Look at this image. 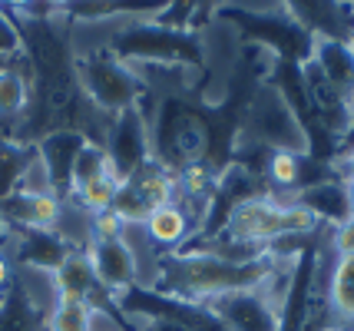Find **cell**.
Returning a JSON list of instances; mask_svg holds the SVG:
<instances>
[{
    "mask_svg": "<svg viewBox=\"0 0 354 331\" xmlns=\"http://www.w3.org/2000/svg\"><path fill=\"white\" fill-rule=\"evenodd\" d=\"M275 262L278 258H272V255L252 258V262H232V258H222V255L205 252V249H179V252L156 255L142 288L166 295V299L202 305V301L225 295V292L262 288Z\"/></svg>",
    "mask_w": 354,
    "mask_h": 331,
    "instance_id": "obj_1",
    "label": "cell"
},
{
    "mask_svg": "<svg viewBox=\"0 0 354 331\" xmlns=\"http://www.w3.org/2000/svg\"><path fill=\"white\" fill-rule=\"evenodd\" d=\"M100 44L133 70L162 66V70L199 73L205 66V50H202L199 33L172 30V27H162L156 20H120V27Z\"/></svg>",
    "mask_w": 354,
    "mask_h": 331,
    "instance_id": "obj_2",
    "label": "cell"
},
{
    "mask_svg": "<svg viewBox=\"0 0 354 331\" xmlns=\"http://www.w3.org/2000/svg\"><path fill=\"white\" fill-rule=\"evenodd\" d=\"M77 73L83 93L93 103V110L103 113L106 120L142 106V100L153 93V86L139 77L129 64L116 60L103 44L77 50Z\"/></svg>",
    "mask_w": 354,
    "mask_h": 331,
    "instance_id": "obj_3",
    "label": "cell"
},
{
    "mask_svg": "<svg viewBox=\"0 0 354 331\" xmlns=\"http://www.w3.org/2000/svg\"><path fill=\"white\" fill-rule=\"evenodd\" d=\"M216 17L218 20H229L232 27L242 30L245 47H262V50H268L275 60L298 64V66H305L311 60L315 40L288 17L285 3L262 7V10H259L255 3H225V7L216 10Z\"/></svg>",
    "mask_w": 354,
    "mask_h": 331,
    "instance_id": "obj_4",
    "label": "cell"
},
{
    "mask_svg": "<svg viewBox=\"0 0 354 331\" xmlns=\"http://www.w3.org/2000/svg\"><path fill=\"white\" fill-rule=\"evenodd\" d=\"M239 140L259 142V146L272 149V153H278V149L281 153H308V136H305L298 116L285 103V96L275 90L272 79H265L262 86L255 90V96L248 100Z\"/></svg>",
    "mask_w": 354,
    "mask_h": 331,
    "instance_id": "obj_5",
    "label": "cell"
},
{
    "mask_svg": "<svg viewBox=\"0 0 354 331\" xmlns=\"http://www.w3.org/2000/svg\"><path fill=\"white\" fill-rule=\"evenodd\" d=\"M53 282L44 272H17L10 292L0 299V331H46L53 308Z\"/></svg>",
    "mask_w": 354,
    "mask_h": 331,
    "instance_id": "obj_6",
    "label": "cell"
},
{
    "mask_svg": "<svg viewBox=\"0 0 354 331\" xmlns=\"http://www.w3.org/2000/svg\"><path fill=\"white\" fill-rule=\"evenodd\" d=\"M103 153H106V162L113 176L126 182L133 173H139L149 159H153V142H149V120H146V110L136 106V110H126L120 116L109 120L106 140H103Z\"/></svg>",
    "mask_w": 354,
    "mask_h": 331,
    "instance_id": "obj_7",
    "label": "cell"
},
{
    "mask_svg": "<svg viewBox=\"0 0 354 331\" xmlns=\"http://www.w3.org/2000/svg\"><path fill=\"white\" fill-rule=\"evenodd\" d=\"M176 199V176H169L159 162H146L139 173H133L126 182H120L113 209L123 216L126 225H142L159 205Z\"/></svg>",
    "mask_w": 354,
    "mask_h": 331,
    "instance_id": "obj_8",
    "label": "cell"
},
{
    "mask_svg": "<svg viewBox=\"0 0 354 331\" xmlns=\"http://www.w3.org/2000/svg\"><path fill=\"white\" fill-rule=\"evenodd\" d=\"M202 308L222 325V331H278V305L262 288L225 292L202 301Z\"/></svg>",
    "mask_w": 354,
    "mask_h": 331,
    "instance_id": "obj_9",
    "label": "cell"
},
{
    "mask_svg": "<svg viewBox=\"0 0 354 331\" xmlns=\"http://www.w3.org/2000/svg\"><path fill=\"white\" fill-rule=\"evenodd\" d=\"M3 252L10 255L14 268L53 275L66 262V255L77 252V249L53 229H17V232H7V249Z\"/></svg>",
    "mask_w": 354,
    "mask_h": 331,
    "instance_id": "obj_10",
    "label": "cell"
},
{
    "mask_svg": "<svg viewBox=\"0 0 354 331\" xmlns=\"http://www.w3.org/2000/svg\"><path fill=\"white\" fill-rule=\"evenodd\" d=\"M86 255H90L93 272H96V282L103 285L113 299H123L126 292L142 285L139 255L126 238H120V242H90Z\"/></svg>",
    "mask_w": 354,
    "mask_h": 331,
    "instance_id": "obj_11",
    "label": "cell"
},
{
    "mask_svg": "<svg viewBox=\"0 0 354 331\" xmlns=\"http://www.w3.org/2000/svg\"><path fill=\"white\" fill-rule=\"evenodd\" d=\"M66 202L53 192H24L14 189L7 199H0V222L7 232L17 229H60Z\"/></svg>",
    "mask_w": 354,
    "mask_h": 331,
    "instance_id": "obj_12",
    "label": "cell"
},
{
    "mask_svg": "<svg viewBox=\"0 0 354 331\" xmlns=\"http://www.w3.org/2000/svg\"><path fill=\"white\" fill-rule=\"evenodd\" d=\"M285 10L311 40H341L348 44L354 33V3L331 0H292Z\"/></svg>",
    "mask_w": 354,
    "mask_h": 331,
    "instance_id": "obj_13",
    "label": "cell"
},
{
    "mask_svg": "<svg viewBox=\"0 0 354 331\" xmlns=\"http://www.w3.org/2000/svg\"><path fill=\"white\" fill-rule=\"evenodd\" d=\"M86 136L80 133H70V129H60V133H50L37 142V156H40V166L46 169V179H50V189L60 196L63 202L70 199V189H73V162H77L80 149L86 146Z\"/></svg>",
    "mask_w": 354,
    "mask_h": 331,
    "instance_id": "obj_14",
    "label": "cell"
},
{
    "mask_svg": "<svg viewBox=\"0 0 354 331\" xmlns=\"http://www.w3.org/2000/svg\"><path fill=\"white\" fill-rule=\"evenodd\" d=\"M288 202L301 205L305 212H311V216L322 222V225H328V229H335V225H341V222L348 219V186H344L341 176L324 179V182L311 186V189L295 192Z\"/></svg>",
    "mask_w": 354,
    "mask_h": 331,
    "instance_id": "obj_15",
    "label": "cell"
},
{
    "mask_svg": "<svg viewBox=\"0 0 354 331\" xmlns=\"http://www.w3.org/2000/svg\"><path fill=\"white\" fill-rule=\"evenodd\" d=\"M311 64L338 93H344L354 103V53L341 40H315Z\"/></svg>",
    "mask_w": 354,
    "mask_h": 331,
    "instance_id": "obj_16",
    "label": "cell"
},
{
    "mask_svg": "<svg viewBox=\"0 0 354 331\" xmlns=\"http://www.w3.org/2000/svg\"><path fill=\"white\" fill-rule=\"evenodd\" d=\"M30 103V79L17 64H0V133H10Z\"/></svg>",
    "mask_w": 354,
    "mask_h": 331,
    "instance_id": "obj_17",
    "label": "cell"
},
{
    "mask_svg": "<svg viewBox=\"0 0 354 331\" xmlns=\"http://www.w3.org/2000/svg\"><path fill=\"white\" fill-rule=\"evenodd\" d=\"M324 305L341 328H354V255L348 258H335L331 275H328V292H324Z\"/></svg>",
    "mask_w": 354,
    "mask_h": 331,
    "instance_id": "obj_18",
    "label": "cell"
},
{
    "mask_svg": "<svg viewBox=\"0 0 354 331\" xmlns=\"http://www.w3.org/2000/svg\"><path fill=\"white\" fill-rule=\"evenodd\" d=\"M33 162H37L33 142H17L10 136H0V199H7L24 182Z\"/></svg>",
    "mask_w": 354,
    "mask_h": 331,
    "instance_id": "obj_19",
    "label": "cell"
},
{
    "mask_svg": "<svg viewBox=\"0 0 354 331\" xmlns=\"http://www.w3.org/2000/svg\"><path fill=\"white\" fill-rule=\"evenodd\" d=\"M100 315L90 301L80 299H57L50 315H46V331H100Z\"/></svg>",
    "mask_w": 354,
    "mask_h": 331,
    "instance_id": "obj_20",
    "label": "cell"
},
{
    "mask_svg": "<svg viewBox=\"0 0 354 331\" xmlns=\"http://www.w3.org/2000/svg\"><path fill=\"white\" fill-rule=\"evenodd\" d=\"M116 192H120V179L113 173H103V176H96V179H90V182L77 186V189L70 192V202L77 205L80 212L96 216V212H103V209H113Z\"/></svg>",
    "mask_w": 354,
    "mask_h": 331,
    "instance_id": "obj_21",
    "label": "cell"
},
{
    "mask_svg": "<svg viewBox=\"0 0 354 331\" xmlns=\"http://www.w3.org/2000/svg\"><path fill=\"white\" fill-rule=\"evenodd\" d=\"M103 173H113L106 162V153H103V146H96V142H86L83 149H80L77 162H73V189L77 186H83V182H90V179H96V176ZM70 189V192H73ZM70 202V199H66Z\"/></svg>",
    "mask_w": 354,
    "mask_h": 331,
    "instance_id": "obj_22",
    "label": "cell"
},
{
    "mask_svg": "<svg viewBox=\"0 0 354 331\" xmlns=\"http://www.w3.org/2000/svg\"><path fill=\"white\" fill-rule=\"evenodd\" d=\"M86 232H90V242H120L126 238L129 225L116 209H103L96 216H86Z\"/></svg>",
    "mask_w": 354,
    "mask_h": 331,
    "instance_id": "obj_23",
    "label": "cell"
},
{
    "mask_svg": "<svg viewBox=\"0 0 354 331\" xmlns=\"http://www.w3.org/2000/svg\"><path fill=\"white\" fill-rule=\"evenodd\" d=\"M17 60H24V37H20L14 17L0 3V64H17Z\"/></svg>",
    "mask_w": 354,
    "mask_h": 331,
    "instance_id": "obj_24",
    "label": "cell"
},
{
    "mask_svg": "<svg viewBox=\"0 0 354 331\" xmlns=\"http://www.w3.org/2000/svg\"><path fill=\"white\" fill-rule=\"evenodd\" d=\"M328 245H331L335 258H348V255H354V219H344L341 225L328 229Z\"/></svg>",
    "mask_w": 354,
    "mask_h": 331,
    "instance_id": "obj_25",
    "label": "cell"
},
{
    "mask_svg": "<svg viewBox=\"0 0 354 331\" xmlns=\"http://www.w3.org/2000/svg\"><path fill=\"white\" fill-rule=\"evenodd\" d=\"M133 331H192L183 321H169V318H133Z\"/></svg>",
    "mask_w": 354,
    "mask_h": 331,
    "instance_id": "obj_26",
    "label": "cell"
},
{
    "mask_svg": "<svg viewBox=\"0 0 354 331\" xmlns=\"http://www.w3.org/2000/svg\"><path fill=\"white\" fill-rule=\"evenodd\" d=\"M14 278H17V268H14V262H10V255L0 249V299L10 292V285H14Z\"/></svg>",
    "mask_w": 354,
    "mask_h": 331,
    "instance_id": "obj_27",
    "label": "cell"
},
{
    "mask_svg": "<svg viewBox=\"0 0 354 331\" xmlns=\"http://www.w3.org/2000/svg\"><path fill=\"white\" fill-rule=\"evenodd\" d=\"M335 169H338V176L348 182V179H354V146H348L344 153H341V162H335Z\"/></svg>",
    "mask_w": 354,
    "mask_h": 331,
    "instance_id": "obj_28",
    "label": "cell"
},
{
    "mask_svg": "<svg viewBox=\"0 0 354 331\" xmlns=\"http://www.w3.org/2000/svg\"><path fill=\"white\" fill-rule=\"evenodd\" d=\"M344 186H348V219H354V179H348Z\"/></svg>",
    "mask_w": 354,
    "mask_h": 331,
    "instance_id": "obj_29",
    "label": "cell"
},
{
    "mask_svg": "<svg viewBox=\"0 0 354 331\" xmlns=\"http://www.w3.org/2000/svg\"><path fill=\"white\" fill-rule=\"evenodd\" d=\"M0 249H7V229H3V222H0Z\"/></svg>",
    "mask_w": 354,
    "mask_h": 331,
    "instance_id": "obj_30",
    "label": "cell"
},
{
    "mask_svg": "<svg viewBox=\"0 0 354 331\" xmlns=\"http://www.w3.org/2000/svg\"><path fill=\"white\" fill-rule=\"evenodd\" d=\"M348 47H351V53H354V33H351V40H348Z\"/></svg>",
    "mask_w": 354,
    "mask_h": 331,
    "instance_id": "obj_31",
    "label": "cell"
},
{
    "mask_svg": "<svg viewBox=\"0 0 354 331\" xmlns=\"http://www.w3.org/2000/svg\"><path fill=\"white\" fill-rule=\"evenodd\" d=\"M103 331H120V328H103Z\"/></svg>",
    "mask_w": 354,
    "mask_h": 331,
    "instance_id": "obj_32",
    "label": "cell"
}]
</instances>
